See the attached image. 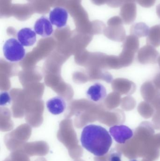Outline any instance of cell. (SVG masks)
I'll use <instances>...</instances> for the list:
<instances>
[{"label":"cell","instance_id":"ba28073f","mask_svg":"<svg viewBox=\"0 0 160 161\" xmlns=\"http://www.w3.org/2000/svg\"><path fill=\"white\" fill-rule=\"evenodd\" d=\"M68 18L67 10L64 8L57 7L50 12L49 20L52 24L58 28L65 27Z\"/></svg>","mask_w":160,"mask_h":161},{"label":"cell","instance_id":"9a60e30c","mask_svg":"<svg viewBox=\"0 0 160 161\" xmlns=\"http://www.w3.org/2000/svg\"><path fill=\"white\" fill-rule=\"evenodd\" d=\"M140 41L139 38L130 35L126 36L123 41V49L136 53L139 51Z\"/></svg>","mask_w":160,"mask_h":161},{"label":"cell","instance_id":"7a4b0ae2","mask_svg":"<svg viewBox=\"0 0 160 161\" xmlns=\"http://www.w3.org/2000/svg\"><path fill=\"white\" fill-rule=\"evenodd\" d=\"M3 52L6 59L10 62H18L23 59L25 55L23 45L15 38H10L6 41Z\"/></svg>","mask_w":160,"mask_h":161},{"label":"cell","instance_id":"30bf717a","mask_svg":"<svg viewBox=\"0 0 160 161\" xmlns=\"http://www.w3.org/2000/svg\"><path fill=\"white\" fill-rule=\"evenodd\" d=\"M86 93L90 100L95 102L102 101L107 96L106 88L100 83H96L90 86Z\"/></svg>","mask_w":160,"mask_h":161},{"label":"cell","instance_id":"6da1fadb","mask_svg":"<svg viewBox=\"0 0 160 161\" xmlns=\"http://www.w3.org/2000/svg\"><path fill=\"white\" fill-rule=\"evenodd\" d=\"M80 141L84 148L97 157L107 154L112 143V139L107 130L95 125L84 128Z\"/></svg>","mask_w":160,"mask_h":161},{"label":"cell","instance_id":"d6986e66","mask_svg":"<svg viewBox=\"0 0 160 161\" xmlns=\"http://www.w3.org/2000/svg\"><path fill=\"white\" fill-rule=\"evenodd\" d=\"M136 2L137 0H109L106 4L111 7L118 8L122 6L125 3Z\"/></svg>","mask_w":160,"mask_h":161},{"label":"cell","instance_id":"484cf974","mask_svg":"<svg viewBox=\"0 0 160 161\" xmlns=\"http://www.w3.org/2000/svg\"><path fill=\"white\" fill-rule=\"evenodd\" d=\"M157 63H158L159 66L160 68V55L159 56L158 58L157 59Z\"/></svg>","mask_w":160,"mask_h":161},{"label":"cell","instance_id":"8992f818","mask_svg":"<svg viewBox=\"0 0 160 161\" xmlns=\"http://www.w3.org/2000/svg\"><path fill=\"white\" fill-rule=\"evenodd\" d=\"M113 90L120 95H130L135 92L136 86L131 80L125 78H116L112 85Z\"/></svg>","mask_w":160,"mask_h":161},{"label":"cell","instance_id":"e0dca14e","mask_svg":"<svg viewBox=\"0 0 160 161\" xmlns=\"http://www.w3.org/2000/svg\"><path fill=\"white\" fill-rule=\"evenodd\" d=\"M137 110L141 115L146 118L151 117L155 112V109L153 105L146 101H142L139 104Z\"/></svg>","mask_w":160,"mask_h":161},{"label":"cell","instance_id":"7c38bea8","mask_svg":"<svg viewBox=\"0 0 160 161\" xmlns=\"http://www.w3.org/2000/svg\"><path fill=\"white\" fill-rule=\"evenodd\" d=\"M46 106L49 111L52 114L58 115L65 111L66 104L62 97L57 96L49 99L46 103Z\"/></svg>","mask_w":160,"mask_h":161},{"label":"cell","instance_id":"9c48e42d","mask_svg":"<svg viewBox=\"0 0 160 161\" xmlns=\"http://www.w3.org/2000/svg\"><path fill=\"white\" fill-rule=\"evenodd\" d=\"M34 30L37 34L43 37L49 36L53 32L51 23L48 18L42 16L36 21L34 25Z\"/></svg>","mask_w":160,"mask_h":161},{"label":"cell","instance_id":"4fadbf2b","mask_svg":"<svg viewBox=\"0 0 160 161\" xmlns=\"http://www.w3.org/2000/svg\"><path fill=\"white\" fill-rule=\"evenodd\" d=\"M17 37L19 42L26 47L32 46L36 41V32L29 28L21 29L18 32Z\"/></svg>","mask_w":160,"mask_h":161},{"label":"cell","instance_id":"52a82bcc","mask_svg":"<svg viewBox=\"0 0 160 161\" xmlns=\"http://www.w3.org/2000/svg\"><path fill=\"white\" fill-rule=\"evenodd\" d=\"M120 16L125 25L134 22L137 16V6L133 2L124 3L120 8Z\"/></svg>","mask_w":160,"mask_h":161},{"label":"cell","instance_id":"8fae6325","mask_svg":"<svg viewBox=\"0 0 160 161\" xmlns=\"http://www.w3.org/2000/svg\"><path fill=\"white\" fill-rule=\"evenodd\" d=\"M141 93L146 101L151 103L159 94L160 90L156 87L153 81H147L141 87Z\"/></svg>","mask_w":160,"mask_h":161},{"label":"cell","instance_id":"277c9868","mask_svg":"<svg viewBox=\"0 0 160 161\" xmlns=\"http://www.w3.org/2000/svg\"><path fill=\"white\" fill-rule=\"evenodd\" d=\"M110 134L115 141L120 144H124L133 137L132 130L124 125H114L110 129Z\"/></svg>","mask_w":160,"mask_h":161},{"label":"cell","instance_id":"5bb4252c","mask_svg":"<svg viewBox=\"0 0 160 161\" xmlns=\"http://www.w3.org/2000/svg\"><path fill=\"white\" fill-rule=\"evenodd\" d=\"M147 43L153 47L160 46V25H157L149 28L147 38Z\"/></svg>","mask_w":160,"mask_h":161},{"label":"cell","instance_id":"7402d4cb","mask_svg":"<svg viewBox=\"0 0 160 161\" xmlns=\"http://www.w3.org/2000/svg\"><path fill=\"white\" fill-rule=\"evenodd\" d=\"M122 154L120 152H115L110 155L109 161H121Z\"/></svg>","mask_w":160,"mask_h":161},{"label":"cell","instance_id":"ffe728a7","mask_svg":"<svg viewBox=\"0 0 160 161\" xmlns=\"http://www.w3.org/2000/svg\"><path fill=\"white\" fill-rule=\"evenodd\" d=\"M11 97L9 93L6 92H1L0 95V105L1 106H5L9 104L11 102Z\"/></svg>","mask_w":160,"mask_h":161},{"label":"cell","instance_id":"cb8c5ba5","mask_svg":"<svg viewBox=\"0 0 160 161\" xmlns=\"http://www.w3.org/2000/svg\"><path fill=\"white\" fill-rule=\"evenodd\" d=\"M109 0H92L93 3L97 5H101L105 3H107Z\"/></svg>","mask_w":160,"mask_h":161},{"label":"cell","instance_id":"d4e9b609","mask_svg":"<svg viewBox=\"0 0 160 161\" xmlns=\"http://www.w3.org/2000/svg\"><path fill=\"white\" fill-rule=\"evenodd\" d=\"M156 11H157V15L160 19V3L157 5Z\"/></svg>","mask_w":160,"mask_h":161},{"label":"cell","instance_id":"ac0fdd59","mask_svg":"<svg viewBox=\"0 0 160 161\" xmlns=\"http://www.w3.org/2000/svg\"><path fill=\"white\" fill-rule=\"evenodd\" d=\"M121 107L126 111L132 110L135 108L136 105L135 99L131 96H127L121 99Z\"/></svg>","mask_w":160,"mask_h":161},{"label":"cell","instance_id":"44dd1931","mask_svg":"<svg viewBox=\"0 0 160 161\" xmlns=\"http://www.w3.org/2000/svg\"><path fill=\"white\" fill-rule=\"evenodd\" d=\"M156 0H137V3L141 6L150 8L155 5Z\"/></svg>","mask_w":160,"mask_h":161},{"label":"cell","instance_id":"5b68a950","mask_svg":"<svg viewBox=\"0 0 160 161\" xmlns=\"http://www.w3.org/2000/svg\"><path fill=\"white\" fill-rule=\"evenodd\" d=\"M108 27L105 31V35L112 40L121 42L126 37V32L123 23H111L108 24Z\"/></svg>","mask_w":160,"mask_h":161},{"label":"cell","instance_id":"2e32d148","mask_svg":"<svg viewBox=\"0 0 160 161\" xmlns=\"http://www.w3.org/2000/svg\"><path fill=\"white\" fill-rule=\"evenodd\" d=\"M149 28L146 24L143 22L135 23L132 25L130 28L131 35L138 38L147 36Z\"/></svg>","mask_w":160,"mask_h":161},{"label":"cell","instance_id":"4316f807","mask_svg":"<svg viewBox=\"0 0 160 161\" xmlns=\"http://www.w3.org/2000/svg\"><path fill=\"white\" fill-rule=\"evenodd\" d=\"M130 161H138L136 160H131Z\"/></svg>","mask_w":160,"mask_h":161},{"label":"cell","instance_id":"3957f363","mask_svg":"<svg viewBox=\"0 0 160 161\" xmlns=\"http://www.w3.org/2000/svg\"><path fill=\"white\" fill-rule=\"evenodd\" d=\"M159 53L155 47L147 44L138 51L137 60L142 64H154L157 62Z\"/></svg>","mask_w":160,"mask_h":161},{"label":"cell","instance_id":"603a6c76","mask_svg":"<svg viewBox=\"0 0 160 161\" xmlns=\"http://www.w3.org/2000/svg\"><path fill=\"white\" fill-rule=\"evenodd\" d=\"M153 82L156 85V87L160 90V73L157 74L155 76L154 80H153Z\"/></svg>","mask_w":160,"mask_h":161}]
</instances>
